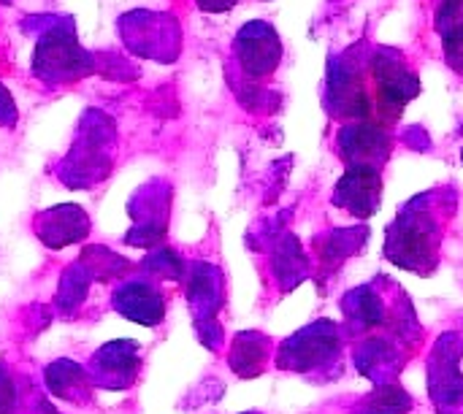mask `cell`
<instances>
[{
	"mask_svg": "<svg viewBox=\"0 0 463 414\" xmlns=\"http://www.w3.org/2000/svg\"><path fill=\"white\" fill-rule=\"evenodd\" d=\"M46 385H49V390L57 399L76 401V404L90 401V390L95 388L90 374L79 363H73V361H54L46 369Z\"/></svg>",
	"mask_w": 463,
	"mask_h": 414,
	"instance_id": "5",
	"label": "cell"
},
{
	"mask_svg": "<svg viewBox=\"0 0 463 414\" xmlns=\"http://www.w3.org/2000/svg\"><path fill=\"white\" fill-rule=\"evenodd\" d=\"M14 119H16V108H14V100H11V95L5 92V87H0V125H14Z\"/></svg>",
	"mask_w": 463,
	"mask_h": 414,
	"instance_id": "8",
	"label": "cell"
},
{
	"mask_svg": "<svg viewBox=\"0 0 463 414\" xmlns=\"http://www.w3.org/2000/svg\"><path fill=\"white\" fill-rule=\"evenodd\" d=\"M90 277L92 274H90V268L81 260H76L73 266L65 268L62 282H60V290H57V304H60V309L65 315H71L84 301L87 287H90Z\"/></svg>",
	"mask_w": 463,
	"mask_h": 414,
	"instance_id": "6",
	"label": "cell"
},
{
	"mask_svg": "<svg viewBox=\"0 0 463 414\" xmlns=\"http://www.w3.org/2000/svg\"><path fill=\"white\" fill-rule=\"evenodd\" d=\"M239 0H198V5L203 11H228L231 5H236Z\"/></svg>",
	"mask_w": 463,
	"mask_h": 414,
	"instance_id": "9",
	"label": "cell"
},
{
	"mask_svg": "<svg viewBox=\"0 0 463 414\" xmlns=\"http://www.w3.org/2000/svg\"><path fill=\"white\" fill-rule=\"evenodd\" d=\"M111 306L138 323V325H157L165 315V304H163V296L157 293L155 285L144 282V279H125L117 285L114 296H111Z\"/></svg>",
	"mask_w": 463,
	"mask_h": 414,
	"instance_id": "3",
	"label": "cell"
},
{
	"mask_svg": "<svg viewBox=\"0 0 463 414\" xmlns=\"http://www.w3.org/2000/svg\"><path fill=\"white\" fill-rule=\"evenodd\" d=\"M236 54H239V60H241L247 73L266 76V73H271L279 65L282 43H279V38H277L271 24L250 22L236 35Z\"/></svg>",
	"mask_w": 463,
	"mask_h": 414,
	"instance_id": "2",
	"label": "cell"
},
{
	"mask_svg": "<svg viewBox=\"0 0 463 414\" xmlns=\"http://www.w3.org/2000/svg\"><path fill=\"white\" fill-rule=\"evenodd\" d=\"M141 369V358H138V344L136 342H111L106 347H100L92 361H90V380L95 388H106V390H125L136 382Z\"/></svg>",
	"mask_w": 463,
	"mask_h": 414,
	"instance_id": "1",
	"label": "cell"
},
{
	"mask_svg": "<svg viewBox=\"0 0 463 414\" xmlns=\"http://www.w3.org/2000/svg\"><path fill=\"white\" fill-rule=\"evenodd\" d=\"M16 404H19V393H16L14 377L0 363V414H14L16 412Z\"/></svg>",
	"mask_w": 463,
	"mask_h": 414,
	"instance_id": "7",
	"label": "cell"
},
{
	"mask_svg": "<svg viewBox=\"0 0 463 414\" xmlns=\"http://www.w3.org/2000/svg\"><path fill=\"white\" fill-rule=\"evenodd\" d=\"M35 233L49 249H62L81 241L90 233V217L84 214V209L73 203L54 206L35 217Z\"/></svg>",
	"mask_w": 463,
	"mask_h": 414,
	"instance_id": "4",
	"label": "cell"
}]
</instances>
